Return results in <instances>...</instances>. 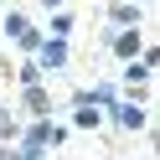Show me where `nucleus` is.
<instances>
[{
  "label": "nucleus",
  "mask_w": 160,
  "mask_h": 160,
  "mask_svg": "<svg viewBox=\"0 0 160 160\" xmlns=\"http://www.w3.org/2000/svg\"><path fill=\"white\" fill-rule=\"evenodd\" d=\"M47 145H62V129L47 124V119H36V124L21 134V160H47V155H42Z\"/></svg>",
  "instance_id": "f257e3e1"
},
{
  "label": "nucleus",
  "mask_w": 160,
  "mask_h": 160,
  "mask_svg": "<svg viewBox=\"0 0 160 160\" xmlns=\"http://www.w3.org/2000/svg\"><path fill=\"white\" fill-rule=\"evenodd\" d=\"M0 36H11V42H21L26 52H42V42H47V36L36 31V26L26 21L21 11H11V16H0Z\"/></svg>",
  "instance_id": "f03ea898"
},
{
  "label": "nucleus",
  "mask_w": 160,
  "mask_h": 160,
  "mask_svg": "<svg viewBox=\"0 0 160 160\" xmlns=\"http://www.w3.org/2000/svg\"><path fill=\"white\" fill-rule=\"evenodd\" d=\"M36 67H42V72H62L67 67V42H52V36H47L42 52H36Z\"/></svg>",
  "instance_id": "7ed1b4c3"
},
{
  "label": "nucleus",
  "mask_w": 160,
  "mask_h": 160,
  "mask_svg": "<svg viewBox=\"0 0 160 160\" xmlns=\"http://www.w3.org/2000/svg\"><path fill=\"white\" fill-rule=\"evenodd\" d=\"M108 47H114L124 62H139V47L145 42H139V31H119V36H108Z\"/></svg>",
  "instance_id": "20e7f679"
},
{
  "label": "nucleus",
  "mask_w": 160,
  "mask_h": 160,
  "mask_svg": "<svg viewBox=\"0 0 160 160\" xmlns=\"http://www.w3.org/2000/svg\"><path fill=\"white\" fill-rule=\"evenodd\" d=\"M114 119H119V129H145V108L139 103H119Z\"/></svg>",
  "instance_id": "39448f33"
},
{
  "label": "nucleus",
  "mask_w": 160,
  "mask_h": 160,
  "mask_svg": "<svg viewBox=\"0 0 160 160\" xmlns=\"http://www.w3.org/2000/svg\"><path fill=\"white\" fill-rule=\"evenodd\" d=\"M72 124H78V129H98V124H103V114H98L93 103H78V108H72Z\"/></svg>",
  "instance_id": "423d86ee"
},
{
  "label": "nucleus",
  "mask_w": 160,
  "mask_h": 160,
  "mask_svg": "<svg viewBox=\"0 0 160 160\" xmlns=\"http://www.w3.org/2000/svg\"><path fill=\"white\" fill-rule=\"evenodd\" d=\"M108 21L114 26H134L139 21V5H108Z\"/></svg>",
  "instance_id": "0eeeda50"
},
{
  "label": "nucleus",
  "mask_w": 160,
  "mask_h": 160,
  "mask_svg": "<svg viewBox=\"0 0 160 160\" xmlns=\"http://www.w3.org/2000/svg\"><path fill=\"white\" fill-rule=\"evenodd\" d=\"M47 31H52V42H67V31H72V16H67V11H57Z\"/></svg>",
  "instance_id": "6e6552de"
},
{
  "label": "nucleus",
  "mask_w": 160,
  "mask_h": 160,
  "mask_svg": "<svg viewBox=\"0 0 160 160\" xmlns=\"http://www.w3.org/2000/svg\"><path fill=\"white\" fill-rule=\"evenodd\" d=\"M26 108H31L36 119H47V93L42 88H26Z\"/></svg>",
  "instance_id": "1a4fd4ad"
},
{
  "label": "nucleus",
  "mask_w": 160,
  "mask_h": 160,
  "mask_svg": "<svg viewBox=\"0 0 160 160\" xmlns=\"http://www.w3.org/2000/svg\"><path fill=\"white\" fill-rule=\"evenodd\" d=\"M16 78H21V88H42V67H36V62H26Z\"/></svg>",
  "instance_id": "9d476101"
},
{
  "label": "nucleus",
  "mask_w": 160,
  "mask_h": 160,
  "mask_svg": "<svg viewBox=\"0 0 160 160\" xmlns=\"http://www.w3.org/2000/svg\"><path fill=\"white\" fill-rule=\"evenodd\" d=\"M124 78L139 88V83H150V67H145V62H129V67H124Z\"/></svg>",
  "instance_id": "9b49d317"
},
{
  "label": "nucleus",
  "mask_w": 160,
  "mask_h": 160,
  "mask_svg": "<svg viewBox=\"0 0 160 160\" xmlns=\"http://www.w3.org/2000/svg\"><path fill=\"white\" fill-rule=\"evenodd\" d=\"M0 160H21V155H16V150H0Z\"/></svg>",
  "instance_id": "f8f14e48"
}]
</instances>
